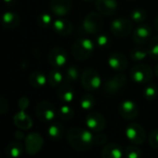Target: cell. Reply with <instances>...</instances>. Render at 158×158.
I'll use <instances>...</instances> for the list:
<instances>
[{
	"label": "cell",
	"mask_w": 158,
	"mask_h": 158,
	"mask_svg": "<svg viewBox=\"0 0 158 158\" xmlns=\"http://www.w3.org/2000/svg\"><path fill=\"white\" fill-rule=\"evenodd\" d=\"M118 113L124 119L133 120L139 115V107L133 101L125 100L119 105Z\"/></svg>",
	"instance_id": "4fadbf2b"
},
{
	"label": "cell",
	"mask_w": 158,
	"mask_h": 158,
	"mask_svg": "<svg viewBox=\"0 0 158 158\" xmlns=\"http://www.w3.org/2000/svg\"><path fill=\"white\" fill-rule=\"evenodd\" d=\"M44 145V139L41 134L31 132L25 137V151L30 156L38 154Z\"/></svg>",
	"instance_id": "9c48e42d"
},
{
	"label": "cell",
	"mask_w": 158,
	"mask_h": 158,
	"mask_svg": "<svg viewBox=\"0 0 158 158\" xmlns=\"http://www.w3.org/2000/svg\"><path fill=\"white\" fill-rule=\"evenodd\" d=\"M95 48V43L88 38H81L74 42L71 48V53L77 60H86L89 58Z\"/></svg>",
	"instance_id": "7a4b0ae2"
},
{
	"label": "cell",
	"mask_w": 158,
	"mask_h": 158,
	"mask_svg": "<svg viewBox=\"0 0 158 158\" xmlns=\"http://www.w3.org/2000/svg\"><path fill=\"white\" fill-rule=\"evenodd\" d=\"M35 115L42 122H52L56 117V111L51 103L47 101H42L36 106Z\"/></svg>",
	"instance_id": "ba28073f"
},
{
	"label": "cell",
	"mask_w": 158,
	"mask_h": 158,
	"mask_svg": "<svg viewBox=\"0 0 158 158\" xmlns=\"http://www.w3.org/2000/svg\"><path fill=\"white\" fill-rule=\"evenodd\" d=\"M68 60L67 52L62 47H54L49 51L48 54V61L49 64L54 69H61L63 68Z\"/></svg>",
	"instance_id": "7c38bea8"
},
{
	"label": "cell",
	"mask_w": 158,
	"mask_h": 158,
	"mask_svg": "<svg viewBox=\"0 0 158 158\" xmlns=\"http://www.w3.org/2000/svg\"><path fill=\"white\" fill-rule=\"evenodd\" d=\"M4 1H5V3H6V5H12V4L15 3L16 0H4Z\"/></svg>",
	"instance_id": "60d3db41"
},
{
	"label": "cell",
	"mask_w": 158,
	"mask_h": 158,
	"mask_svg": "<svg viewBox=\"0 0 158 158\" xmlns=\"http://www.w3.org/2000/svg\"><path fill=\"white\" fill-rule=\"evenodd\" d=\"M110 44V40L106 34H99L95 40V45L99 48H106Z\"/></svg>",
	"instance_id": "d590c367"
},
{
	"label": "cell",
	"mask_w": 158,
	"mask_h": 158,
	"mask_svg": "<svg viewBox=\"0 0 158 158\" xmlns=\"http://www.w3.org/2000/svg\"><path fill=\"white\" fill-rule=\"evenodd\" d=\"M19 21H20V19L17 13L8 11L3 15L2 24H3V27L5 29H7V30L15 29L16 27L19 26Z\"/></svg>",
	"instance_id": "7402d4cb"
},
{
	"label": "cell",
	"mask_w": 158,
	"mask_h": 158,
	"mask_svg": "<svg viewBox=\"0 0 158 158\" xmlns=\"http://www.w3.org/2000/svg\"><path fill=\"white\" fill-rule=\"evenodd\" d=\"M125 134L128 140L135 145H142L146 140V132L144 129L137 123L129 124L125 130Z\"/></svg>",
	"instance_id": "52a82bcc"
},
{
	"label": "cell",
	"mask_w": 158,
	"mask_h": 158,
	"mask_svg": "<svg viewBox=\"0 0 158 158\" xmlns=\"http://www.w3.org/2000/svg\"><path fill=\"white\" fill-rule=\"evenodd\" d=\"M53 30L56 34H59L61 36H68L72 32L73 27L71 22L67 19H64L62 17H59L58 19H55L53 22Z\"/></svg>",
	"instance_id": "d6986e66"
},
{
	"label": "cell",
	"mask_w": 158,
	"mask_h": 158,
	"mask_svg": "<svg viewBox=\"0 0 158 158\" xmlns=\"http://www.w3.org/2000/svg\"><path fill=\"white\" fill-rule=\"evenodd\" d=\"M82 1H84V2H91V1H93V0H82Z\"/></svg>",
	"instance_id": "ee69618b"
},
{
	"label": "cell",
	"mask_w": 158,
	"mask_h": 158,
	"mask_svg": "<svg viewBox=\"0 0 158 158\" xmlns=\"http://www.w3.org/2000/svg\"><path fill=\"white\" fill-rule=\"evenodd\" d=\"M148 51H149V56L151 58L158 60V35L155 36L153 39L149 41Z\"/></svg>",
	"instance_id": "d6a6232c"
},
{
	"label": "cell",
	"mask_w": 158,
	"mask_h": 158,
	"mask_svg": "<svg viewBox=\"0 0 158 158\" xmlns=\"http://www.w3.org/2000/svg\"><path fill=\"white\" fill-rule=\"evenodd\" d=\"M149 144L154 148L158 150V129L154 130L149 135Z\"/></svg>",
	"instance_id": "8d00e7d4"
},
{
	"label": "cell",
	"mask_w": 158,
	"mask_h": 158,
	"mask_svg": "<svg viewBox=\"0 0 158 158\" xmlns=\"http://www.w3.org/2000/svg\"><path fill=\"white\" fill-rule=\"evenodd\" d=\"M30 84L34 88H41L45 85L46 81V76L42 71H34L31 73L29 79Z\"/></svg>",
	"instance_id": "d4e9b609"
},
{
	"label": "cell",
	"mask_w": 158,
	"mask_h": 158,
	"mask_svg": "<svg viewBox=\"0 0 158 158\" xmlns=\"http://www.w3.org/2000/svg\"><path fill=\"white\" fill-rule=\"evenodd\" d=\"M155 26H156V29L158 31V16L156 18V20H155Z\"/></svg>",
	"instance_id": "7bdbcfd3"
},
{
	"label": "cell",
	"mask_w": 158,
	"mask_h": 158,
	"mask_svg": "<svg viewBox=\"0 0 158 158\" xmlns=\"http://www.w3.org/2000/svg\"><path fill=\"white\" fill-rule=\"evenodd\" d=\"M143 96L146 100L149 101L156 100L158 96L157 86L155 84H148L143 91Z\"/></svg>",
	"instance_id": "f546056e"
},
{
	"label": "cell",
	"mask_w": 158,
	"mask_h": 158,
	"mask_svg": "<svg viewBox=\"0 0 158 158\" xmlns=\"http://www.w3.org/2000/svg\"><path fill=\"white\" fill-rule=\"evenodd\" d=\"M81 81L82 87L88 92L97 90L102 84V79L99 73L94 69H84L81 77Z\"/></svg>",
	"instance_id": "5b68a950"
},
{
	"label": "cell",
	"mask_w": 158,
	"mask_h": 158,
	"mask_svg": "<svg viewBox=\"0 0 158 158\" xmlns=\"http://www.w3.org/2000/svg\"><path fill=\"white\" fill-rule=\"evenodd\" d=\"M95 98L91 94H85L81 99V106L84 110H91L95 106Z\"/></svg>",
	"instance_id": "83f0119b"
},
{
	"label": "cell",
	"mask_w": 158,
	"mask_h": 158,
	"mask_svg": "<svg viewBox=\"0 0 158 158\" xmlns=\"http://www.w3.org/2000/svg\"><path fill=\"white\" fill-rule=\"evenodd\" d=\"M130 76L135 83L145 84L152 81L154 77V71L149 65L140 63L132 67L130 71Z\"/></svg>",
	"instance_id": "3957f363"
},
{
	"label": "cell",
	"mask_w": 158,
	"mask_h": 158,
	"mask_svg": "<svg viewBox=\"0 0 158 158\" xmlns=\"http://www.w3.org/2000/svg\"><path fill=\"white\" fill-rule=\"evenodd\" d=\"M57 95L61 101L65 103H70L74 98V90L69 84V82H65L59 86Z\"/></svg>",
	"instance_id": "603a6c76"
},
{
	"label": "cell",
	"mask_w": 158,
	"mask_h": 158,
	"mask_svg": "<svg viewBox=\"0 0 158 158\" xmlns=\"http://www.w3.org/2000/svg\"><path fill=\"white\" fill-rule=\"evenodd\" d=\"M133 24L126 18H118L114 19L110 24V31L116 37H126L132 32Z\"/></svg>",
	"instance_id": "8992f818"
},
{
	"label": "cell",
	"mask_w": 158,
	"mask_h": 158,
	"mask_svg": "<svg viewBox=\"0 0 158 158\" xmlns=\"http://www.w3.org/2000/svg\"><path fill=\"white\" fill-rule=\"evenodd\" d=\"M127 83V78L124 74L118 73L109 78L104 85V89L108 94H116L118 93Z\"/></svg>",
	"instance_id": "30bf717a"
},
{
	"label": "cell",
	"mask_w": 158,
	"mask_h": 158,
	"mask_svg": "<svg viewBox=\"0 0 158 158\" xmlns=\"http://www.w3.org/2000/svg\"><path fill=\"white\" fill-rule=\"evenodd\" d=\"M57 114L62 120H70L74 117V109L69 106L64 105L59 107Z\"/></svg>",
	"instance_id": "f1b7e54d"
},
{
	"label": "cell",
	"mask_w": 158,
	"mask_h": 158,
	"mask_svg": "<svg viewBox=\"0 0 158 158\" xmlns=\"http://www.w3.org/2000/svg\"><path fill=\"white\" fill-rule=\"evenodd\" d=\"M147 56H149L148 48L138 47L131 51V58L134 61H143Z\"/></svg>",
	"instance_id": "4316f807"
},
{
	"label": "cell",
	"mask_w": 158,
	"mask_h": 158,
	"mask_svg": "<svg viewBox=\"0 0 158 158\" xmlns=\"http://www.w3.org/2000/svg\"><path fill=\"white\" fill-rule=\"evenodd\" d=\"M143 156L142 151L134 145H130L125 149V156L128 158H139Z\"/></svg>",
	"instance_id": "e575fe53"
},
{
	"label": "cell",
	"mask_w": 158,
	"mask_h": 158,
	"mask_svg": "<svg viewBox=\"0 0 158 158\" xmlns=\"http://www.w3.org/2000/svg\"><path fill=\"white\" fill-rule=\"evenodd\" d=\"M13 121L15 126L19 130L28 131L32 128V119L27 113H25L24 110H20L15 114L13 117Z\"/></svg>",
	"instance_id": "ffe728a7"
},
{
	"label": "cell",
	"mask_w": 158,
	"mask_h": 158,
	"mask_svg": "<svg viewBox=\"0 0 158 158\" xmlns=\"http://www.w3.org/2000/svg\"><path fill=\"white\" fill-rule=\"evenodd\" d=\"M38 25L41 28H48L51 25H53V19H52V16L48 13H43L39 16L38 19H37Z\"/></svg>",
	"instance_id": "836d02e7"
},
{
	"label": "cell",
	"mask_w": 158,
	"mask_h": 158,
	"mask_svg": "<svg viewBox=\"0 0 158 158\" xmlns=\"http://www.w3.org/2000/svg\"><path fill=\"white\" fill-rule=\"evenodd\" d=\"M131 18L132 20H134L136 23H142L147 18V12L143 8H135L131 13Z\"/></svg>",
	"instance_id": "4dcf8cb0"
},
{
	"label": "cell",
	"mask_w": 158,
	"mask_h": 158,
	"mask_svg": "<svg viewBox=\"0 0 158 158\" xmlns=\"http://www.w3.org/2000/svg\"><path fill=\"white\" fill-rule=\"evenodd\" d=\"M47 81H48V83L53 87L60 86L63 81V75L58 70V69H54L49 72Z\"/></svg>",
	"instance_id": "484cf974"
},
{
	"label": "cell",
	"mask_w": 158,
	"mask_h": 158,
	"mask_svg": "<svg viewBox=\"0 0 158 158\" xmlns=\"http://www.w3.org/2000/svg\"><path fill=\"white\" fill-rule=\"evenodd\" d=\"M49 6L55 16L64 17L71 9V0H50Z\"/></svg>",
	"instance_id": "2e32d148"
},
{
	"label": "cell",
	"mask_w": 158,
	"mask_h": 158,
	"mask_svg": "<svg viewBox=\"0 0 158 158\" xmlns=\"http://www.w3.org/2000/svg\"><path fill=\"white\" fill-rule=\"evenodd\" d=\"M79 77H80V71L76 67L70 66L66 69V72H65L66 82H72L74 81H77Z\"/></svg>",
	"instance_id": "1f68e13d"
},
{
	"label": "cell",
	"mask_w": 158,
	"mask_h": 158,
	"mask_svg": "<svg viewBox=\"0 0 158 158\" xmlns=\"http://www.w3.org/2000/svg\"><path fill=\"white\" fill-rule=\"evenodd\" d=\"M29 105H30V101H29V99L27 97L24 96V97L19 98V103H18V106H19V110H24L25 111L28 108Z\"/></svg>",
	"instance_id": "f35d334b"
},
{
	"label": "cell",
	"mask_w": 158,
	"mask_h": 158,
	"mask_svg": "<svg viewBox=\"0 0 158 158\" xmlns=\"http://www.w3.org/2000/svg\"><path fill=\"white\" fill-rule=\"evenodd\" d=\"M107 136L106 134H97L94 137V144L96 145H105L107 143Z\"/></svg>",
	"instance_id": "74e56055"
},
{
	"label": "cell",
	"mask_w": 158,
	"mask_h": 158,
	"mask_svg": "<svg viewBox=\"0 0 158 158\" xmlns=\"http://www.w3.org/2000/svg\"><path fill=\"white\" fill-rule=\"evenodd\" d=\"M108 65L115 71H124L128 68L127 57L118 52H114L108 56Z\"/></svg>",
	"instance_id": "9a60e30c"
},
{
	"label": "cell",
	"mask_w": 158,
	"mask_h": 158,
	"mask_svg": "<svg viewBox=\"0 0 158 158\" xmlns=\"http://www.w3.org/2000/svg\"><path fill=\"white\" fill-rule=\"evenodd\" d=\"M129 1H131V0H129Z\"/></svg>",
	"instance_id": "f6af8a7d"
},
{
	"label": "cell",
	"mask_w": 158,
	"mask_h": 158,
	"mask_svg": "<svg viewBox=\"0 0 158 158\" xmlns=\"http://www.w3.org/2000/svg\"><path fill=\"white\" fill-rule=\"evenodd\" d=\"M93 133L86 129L71 128L67 132V139L69 145L78 152L89 151L94 144Z\"/></svg>",
	"instance_id": "6da1fadb"
},
{
	"label": "cell",
	"mask_w": 158,
	"mask_h": 158,
	"mask_svg": "<svg viewBox=\"0 0 158 158\" xmlns=\"http://www.w3.org/2000/svg\"><path fill=\"white\" fill-rule=\"evenodd\" d=\"M23 151H24V147L22 143H20L19 142H13V143H10L6 147L5 154L8 157L18 158L22 156Z\"/></svg>",
	"instance_id": "cb8c5ba5"
},
{
	"label": "cell",
	"mask_w": 158,
	"mask_h": 158,
	"mask_svg": "<svg viewBox=\"0 0 158 158\" xmlns=\"http://www.w3.org/2000/svg\"><path fill=\"white\" fill-rule=\"evenodd\" d=\"M152 35V29L147 24H141L139 25L133 31L132 34V41L136 44H144L150 41V37Z\"/></svg>",
	"instance_id": "5bb4252c"
},
{
	"label": "cell",
	"mask_w": 158,
	"mask_h": 158,
	"mask_svg": "<svg viewBox=\"0 0 158 158\" xmlns=\"http://www.w3.org/2000/svg\"><path fill=\"white\" fill-rule=\"evenodd\" d=\"M95 7L103 16H112L118 9L117 0H95Z\"/></svg>",
	"instance_id": "e0dca14e"
},
{
	"label": "cell",
	"mask_w": 158,
	"mask_h": 158,
	"mask_svg": "<svg viewBox=\"0 0 158 158\" xmlns=\"http://www.w3.org/2000/svg\"><path fill=\"white\" fill-rule=\"evenodd\" d=\"M85 123L87 128L94 132H101L106 129V118L98 112L88 114L85 119Z\"/></svg>",
	"instance_id": "8fae6325"
},
{
	"label": "cell",
	"mask_w": 158,
	"mask_h": 158,
	"mask_svg": "<svg viewBox=\"0 0 158 158\" xmlns=\"http://www.w3.org/2000/svg\"><path fill=\"white\" fill-rule=\"evenodd\" d=\"M155 73H156V76L158 78V63L155 67Z\"/></svg>",
	"instance_id": "b9f144b4"
},
{
	"label": "cell",
	"mask_w": 158,
	"mask_h": 158,
	"mask_svg": "<svg viewBox=\"0 0 158 158\" xmlns=\"http://www.w3.org/2000/svg\"><path fill=\"white\" fill-rule=\"evenodd\" d=\"M101 156L104 158H122L125 156V150L116 143L105 144L102 151Z\"/></svg>",
	"instance_id": "ac0fdd59"
},
{
	"label": "cell",
	"mask_w": 158,
	"mask_h": 158,
	"mask_svg": "<svg viewBox=\"0 0 158 158\" xmlns=\"http://www.w3.org/2000/svg\"><path fill=\"white\" fill-rule=\"evenodd\" d=\"M8 110V102L6 98L1 97L0 99V114L4 115Z\"/></svg>",
	"instance_id": "ab89813d"
},
{
	"label": "cell",
	"mask_w": 158,
	"mask_h": 158,
	"mask_svg": "<svg viewBox=\"0 0 158 158\" xmlns=\"http://www.w3.org/2000/svg\"><path fill=\"white\" fill-rule=\"evenodd\" d=\"M103 15L97 12H91L86 15L83 19L82 27L85 32L89 34H97L101 31L104 26Z\"/></svg>",
	"instance_id": "277c9868"
},
{
	"label": "cell",
	"mask_w": 158,
	"mask_h": 158,
	"mask_svg": "<svg viewBox=\"0 0 158 158\" xmlns=\"http://www.w3.org/2000/svg\"><path fill=\"white\" fill-rule=\"evenodd\" d=\"M47 134H48V136H49V138L51 140H53V141H59V140H61L64 137L65 128L58 121L53 122L49 126V128H48Z\"/></svg>",
	"instance_id": "44dd1931"
}]
</instances>
